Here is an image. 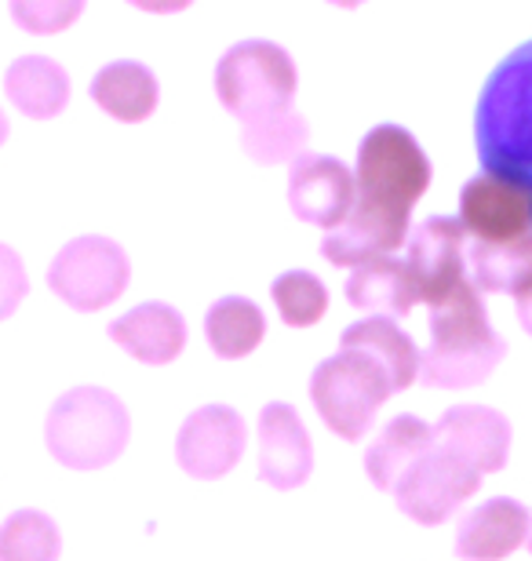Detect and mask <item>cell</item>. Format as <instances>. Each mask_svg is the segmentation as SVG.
Returning <instances> with one entry per match:
<instances>
[{
	"label": "cell",
	"instance_id": "6da1fadb",
	"mask_svg": "<svg viewBox=\"0 0 532 561\" xmlns=\"http://www.w3.org/2000/svg\"><path fill=\"white\" fill-rule=\"evenodd\" d=\"M430 186V161L412 131L401 125H376L361 139L354 168V208L347 222L321 241L332 266H354L394 255L409 241L412 205Z\"/></svg>",
	"mask_w": 532,
	"mask_h": 561
},
{
	"label": "cell",
	"instance_id": "7a4b0ae2",
	"mask_svg": "<svg viewBox=\"0 0 532 561\" xmlns=\"http://www.w3.org/2000/svg\"><path fill=\"white\" fill-rule=\"evenodd\" d=\"M503 357L507 340L489 324L478 288L467 280L449 302L430 310V346L420 362V383L430 390L478 387Z\"/></svg>",
	"mask_w": 532,
	"mask_h": 561
},
{
	"label": "cell",
	"instance_id": "3957f363",
	"mask_svg": "<svg viewBox=\"0 0 532 561\" xmlns=\"http://www.w3.org/2000/svg\"><path fill=\"white\" fill-rule=\"evenodd\" d=\"M128 405L106 387H73L55 398L44 420V445L66 470H103L128 448Z\"/></svg>",
	"mask_w": 532,
	"mask_h": 561
},
{
	"label": "cell",
	"instance_id": "277c9868",
	"mask_svg": "<svg viewBox=\"0 0 532 561\" xmlns=\"http://www.w3.org/2000/svg\"><path fill=\"white\" fill-rule=\"evenodd\" d=\"M296 92L299 70L292 55L274 41H237L215 66V95L226 114L241 121V128L285 114Z\"/></svg>",
	"mask_w": 532,
	"mask_h": 561
},
{
	"label": "cell",
	"instance_id": "5b68a950",
	"mask_svg": "<svg viewBox=\"0 0 532 561\" xmlns=\"http://www.w3.org/2000/svg\"><path fill=\"white\" fill-rule=\"evenodd\" d=\"M394 398V387L380 362L361 351H339L314 368L310 401L321 423L343 442H361L380 409Z\"/></svg>",
	"mask_w": 532,
	"mask_h": 561
},
{
	"label": "cell",
	"instance_id": "8992f818",
	"mask_svg": "<svg viewBox=\"0 0 532 561\" xmlns=\"http://www.w3.org/2000/svg\"><path fill=\"white\" fill-rule=\"evenodd\" d=\"M478 142L485 164H503L522 172L529 186L532 175V48L507 59L493 73L478 114Z\"/></svg>",
	"mask_w": 532,
	"mask_h": 561
},
{
	"label": "cell",
	"instance_id": "52a82bcc",
	"mask_svg": "<svg viewBox=\"0 0 532 561\" xmlns=\"http://www.w3.org/2000/svg\"><path fill=\"white\" fill-rule=\"evenodd\" d=\"M132 285V260L113 238L84 233L63 244L48 266V288L77 313L113 307Z\"/></svg>",
	"mask_w": 532,
	"mask_h": 561
},
{
	"label": "cell",
	"instance_id": "ba28073f",
	"mask_svg": "<svg viewBox=\"0 0 532 561\" xmlns=\"http://www.w3.org/2000/svg\"><path fill=\"white\" fill-rule=\"evenodd\" d=\"M460 227L474 249H514L532 241V186L485 172L460 190Z\"/></svg>",
	"mask_w": 532,
	"mask_h": 561
},
{
	"label": "cell",
	"instance_id": "9c48e42d",
	"mask_svg": "<svg viewBox=\"0 0 532 561\" xmlns=\"http://www.w3.org/2000/svg\"><path fill=\"white\" fill-rule=\"evenodd\" d=\"M478 489H482L478 470H471L456 456L441 453V448H430L420 463H412L409 474L394 485V503H398L405 518L434 529V525L449 522Z\"/></svg>",
	"mask_w": 532,
	"mask_h": 561
},
{
	"label": "cell",
	"instance_id": "30bf717a",
	"mask_svg": "<svg viewBox=\"0 0 532 561\" xmlns=\"http://www.w3.org/2000/svg\"><path fill=\"white\" fill-rule=\"evenodd\" d=\"M463 244H467V233H463L460 219L452 216H430L409 230L401 263L409 271L416 291H420V302H427L430 310H438L441 302H449L467 285V277H463V266H467Z\"/></svg>",
	"mask_w": 532,
	"mask_h": 561
},
{
	"label": "cell",
	"instance_id": "8fae6325",
	"mask_svg": "<svg viewBox=\"0 0 532 561\" xmlns=\"http://www.w3.org/2000/svg\"><path fill=\"white\" fill-rule=\"evenodd\" d=\"M248 423L230 405H201L176 434V463L194 481H219L241 463Z\"/></svg>",
	"mask_w": 532,
	"mask_h": 561
},
{
	"label": "cell",
	"instance_id": "7c38bea8",
	"mask_svg": "<svg viewBox=\"0 0 532 561\" xmlns=\"http://www.w3.org/2000/svg\"><path fill=\"white\" fill-rule=\"evenodd\" d=\"M256 474L263 485L278 492H292L307 485L314 474V445L307 423L288 401H267L256 420Z\"/></svg>",
	"mask_w": 532,
	"mask_h": 561
},
{
	"label": "cell",
	"instance_id": "4fadbf2b",
	"mask_svg": "<svg viewBox=\"0 0 532 561\" xmlns=\"http://www.w3.org/2000/svg\"><path fill=\"white\" fill-rule=\"evenodd\" d=\"M292 216L321 230H339L354 208V172L332 153H303L288 164Z\"/></svg>",
	"mask_w": 532,
	"mask_h": 561
},
{
	"label": "cell",
	"instance_id": "5bb4252c",
	"mask_svg": "<svg viewBox=\"0 0 532 561\" xmlns=\"http://www.w3.org/2000/svg\"><path fill=\"white\" fill-rule=\"evenodd\" d=\"M430 431H434V448L456 456L482 478L503 470L511 459V420L489 405H452Z\"/></svg>",
	"mask_w": 532,
	"mask_h": 561
},
{
	"label": "cell",
	"instance_id": "9a60e30c",
	"mask_svg": "<svg viewBox=\"0 0 532 561\" xmlns=\"http://www.w3.org/2000/svg\"><path fill=\"white\" fill-rule=\"evenodd\" d=\"M529 507L511 496H493L471 507L456 525L452 551L460 561H503L529 543Z\"/></svg>",
	"mask_w": 532,
	"mask_h": 561
},
{
	"label": "cell",
	"instance_id": "2e32d148",
	"mask_svg": "<svg viewBox=\"0 0 532 561\" xmlns=\"http://www.w3.org/2000/svg\"><path fill=\"white\" fill-rule=\"evenodd\" d=\"M106 335L132 357V362L154 365V368L172 365L176 357L186 351V340H190L186 318L172 302H161V299L139 302V307H132L128 313L113 318L106 324Z\"/></svg>",
	"mask_w": 532,
	"mask_h": 561
},
{
	"label": "cell",
	"instance_id": "e0dca14e",
	"mask_svg": "<svg viewBox=\"0 0 532 561\" xmlns=\"http://www.w3.org/2000/svg\"><path fill=\"white\" fill-rule=\"evenodd\" d=\"M88 95H92V103L103 114L121 121V125H143V121H150L157 103H161V84H157V73L150 66L135 59H117L106 62L92 77Z\"/></svg>",
	"mask_w": 532,
	"mask_h": 561
},
{
	"label": "cell",
	"instance_id": "ac0fdd59",
	"mask_svg": "<svg viewBox=\"0 0 532 561\" xmlns=\"http://www.w3.org/2000/svg\"><path fill=\"white\" fill-rule=\"evenodd\" d=\"M339 351H361V354H369L372 362H380L383 373L390 379L394 394L420 383L423 354L416 351L412 335L394 318H365L358 324H347L343 335H339Z\"/></svg>",
	"mask_w": 532,
	"mask_h": 561
},
{
	"label": "cell",
	"instance_id": "d6986e66",
	"mask_svg": "<svg viewBox=\"0 0 532 561\" xmlns=\"http://www.w3.org/2000/svg\"><path fill=\"white\" fill-rule=\"evenodd\" d=\"M70 73L48 55H19L4 73L8 103L30 121H52L70 106Z\"/></svg>",
	"mask_w": 532,
	"mask_h": 561
},
{
	"label": "cell",
	"instance_id": "ffe728a7",
	"mask_svg": "<svg viewBox=\"0 0 532 561\" xmlns=\"http://www.w3.org/2000/svg\"><path fill=\"white\" fill-rule=\"evenodd\" d=\"M434 448V431L420 416H394L376 442L365 448V474L380 492H394V485L409 474L412 463Z\"/></svg>",
	"mask_w": 532,
	"mask_h": 561
},
{
	"label": "cell",
	"instance_id": "44dd1931",
	"mask_svg": "<svg viewBox=\"0 0 532 561\" xmlns=\"http://www.w3.org/2000/svg\"><path fill=\"white\" fill-rule=\"evenodd\" d=\"M347 302L358 310H369L372 318H401L420 302L409 271L394 255H380L354 266V274L347 277Z\"/></svg>",
	"mask_w": 532,
	"mask_h": 561
},
{
	"label": "cell",
	"instance_id": "7402d4cb",
	"mask_svg": "<svg viewBox=\"0 0 532 561\" xmlns=\"http://www.w3.org/2000/svg\"><path fill=\"white\" fill-rule=\"evenodd\" d=\"M267 335V313L248 296H223L205 313V340L219 362H241L256 354Z\"/></svg>",
	"mask_w": 532,
	"mask_h": 561
},
{
	"label": "cell",
	"instance_id": "603a6c76",
	"mask_svg": "<svg viewBox=\"0 0 532 561\" xmlns=\"http://www.w3.org/2000/svg\"><path fill=\"white\" fill-rule=\"evenodd\" d=\"M307 142L310 125L296 110L252 121V125L241 128V146L256 164H296L307 153Z\"/></svg>",
	"mask_w": 532,
	"mask_h": 561
},
{
	"label": "cell",
	"instance_id": "cb8c5ba5",
	"mask_svg": "<svg viewBox=\"0 0 532 561\" xmlns=\"http://www.w3.org/2000/svg\"><path fill=\"white\" fill-rule=\"evenodd\" d=\"M63 533L52 514L22 507L0 525V561H59Z\"/></svg>",
	"mask_w": 532,
	"mask_h": 561
},
{
	"label": "cell",
	"instance_id": "d4e9b609",
	"mask_svg": "<svg viewBox=\"0 0 532 561\" xmlns=\"http://www.w3.org/2000/svg\"><path fill=\"white\" fill-rule=\"evenodd\" d=\"M270 296H274V307L288 329H310V324H318L328 310L325 280L314 277L310 271L278 274L274 285H270Z\"/></svg>",
	"mask_w": 532,
	"mask_h": 561
},
{
	"label": "cell",
	"instance_id": "484cf974",
	"mask_svg": "<svg viewBox=\"0 0 532 561\" xmlns=\"http://www.w3.org/2000/svg\"><path fill=\"white\" fill-rule=\"evenodd\" d=\"M84 4L81 0H41V4H30V0H15L11 4V19H15L19 30L37 33V37H52V33H63L66 26H73L81 19Z\"/></svg>",
	"mask_w": 532,
	"mask_h": 561
},
{
	"label": "cell",
	"instance_id": "4316f807",
	"mask_svg": "<svg viewBox=\"0 0 532 561\" xmlns=\"http://www.w3.org/2000/svg\"><path fill=\"white\" fill-rule=\"evenodd\" d=\"M26 291H30V277L26 266H22V255L11 244L0 241V321H8L22 307Z\"/></svg>",
	"mask_w": 532,
	"mask_h": 561
},
{
	"label": "cell",
	"instance_id": "83f0119b",
	"mask_svg": "<svg viewBox=\"0 0 532 561\" xmlns=\"http://www.w3.org/2000/svg\"><path fill=\"white\" fill-rule=\"evenodd\" d=\"M511 296H514V307H518V321H522V329L532 335V274L511 291Z\"/></svg>",
	"mask_w": 532,
	"mask_h": 561
},
{
	"label": "cell",
	"instance_id": "f1b7e54d",
	"mask_svg": "<svg viewBox=\"0 0 532 561\" xmlns=\"http://www.w3.org/2000/svg\"><path fill=\"white\" fill-rule=\"evenodd\" d=\"M8 136H11V125H8V117H4V106H0V146L8 142Z\"/></svg>",
	"mask_w": 532,
	"mask_h": 561
},
{
	"label": "cell",
	"instance_id": "f546056e",
	"mask_svg": "<svg viewBox=\"0 0 532 561\" xmlns=\"http://www.w3.org/2000/svg\"><path fill=\"white\" fill-rule=\"evenodd\" d=\"M525 547H529V554H532V529H529V543Z\"/></svg>",
	"mask_w": 532,
	"mask_h": 561
}]
</instances>
